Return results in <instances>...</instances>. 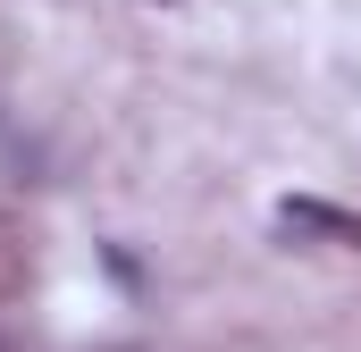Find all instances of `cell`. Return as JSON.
I'll return each mask as SVG.
<instances>
[{
  "label": "cell",
  "mask_w": 361,
  "mask_h": 352,
  "mask_svg": "<svg viewBox=\"0 0 361 352\" xmlns=\"http://www.w3.org/2000/svg\"><path fill=\"white\" fill-rule=\"evenodd\" d=\"M277 227H286V235H328V244L361 252V218H353V210H328V201H286Z\"/></svg>",
  "instance_id": "cell-1"
}]
</instances>
